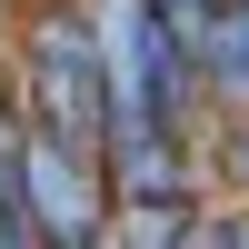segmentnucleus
<instances>
[{"instance_id":"4","label":"nucleus","mask_w":249,"mask_h":249,"mask_svg":"<svg viewBox=\"0 0 249 249\" xmlns=\"http://www.w3.org/2000/svg\"><path fill=\"white\" fill-rule=\"evenodd\" d=\"M230 179H239V190H249V130L230 140Z\"/></svg>"},{"instance_id":"2","label":"nucleus","mask_w":249,"mask_h":249,"mask_svg":"<svg viewBox=\"0 0 249 249\" xmlns=\"http://www.w3.org/2000/svg\"><path fill=\"white\" fill-rule=\"evenodd\" d=\"M20 170H30L40 239H100V219L120 210V190L100 179L110 160H100V150H80V140H60V130H30V140H20Z\"/></svg>"},{"instance_id":"5","label":"nucleus","mask_w":249,"mask_h":249,"mask_svg":"<svg viewBox=\"0 0 249 249\" xmlns=\"http://www.w3.org/2000/svg\"><path fill=\"white\" fill-rule=\"evenodd\" d=\"M219 239H249V219H230V230H219Z\"/></svg>"},{"instance_id":"3","label":"nucleus","mask_w":249,"mask_h":249,"mask_svg":"<svg viewBox=\"0 0 249 249\" xmlns=\"http://www.w3.org/2000/svg\"><path fill=\"white\" fill-rule=\"evenodd\" d=\"M190 50H199V90L230 100V110H249V0H219L190 30Z\"/></svg>"},{"instance_id":"1","label":"nucleus","mask_w":249,"mask_h":249,"mask_svg":"<svg viewBox=\"0 0 249 249\" xmlns=\"http://www.w3.org/2000/svg\"><path fill=\"white\" fill-rule=\"evenodd\" d=\"M30 90H40V130L80 140V150H110V30H90V20H40Z\"/></svg>"}]
</instances>
